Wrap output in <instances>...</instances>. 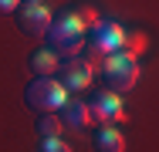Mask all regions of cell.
Wrapping results in <instances>:
<instances>
[{"instance_id": "cell-15", "label": "cell", "mask_w": 159, "mask_h": 152, "mask_svg": "<svg viewBox=\"0 0 159 152\" xmlns=\"http://www.w3.org/2000/svg\"><path fill=\"white\" fill-rule=\"evenodd\" d=\"M20 3H44V0H20Z\"/></svg>"}, {"instance_id": "cell-13", "label": "cell", "mask_w": 159, "mask_h": 152, "mask_svg": "<svg viewBox=\"0 0 159 152\" xmlns=\"http://www.w3.org/2000/svg\"><path fill=\"white\" fill-rule=\"evenodd\" d=\"M37 152H71V145L64 142L61 135H54V139H41L37 142Z\"/></svg>"}, {"instance_id": "cell-7", "label": "cell", "mask_w": 159, "mask_h": 152, "mask_svg": "<svg viewBox=\"0 0 159 152\" xmlns=\"http://www.w3.org/2000/svg\"><path fill=\"white\" fill-rule=\"evenodd\" d=\"M88 112H92V122H95V125H119V122L129 118L122 95H115V91H108V88L92 91V98H88Z\"/></svg>"}, {"instance_id": "cell-12", "label": "cell", "mask_w": 159, "mask_h": 152, "mask_svg": "<svg viewBox=\"0 0 159 152\" xmlns=\"http://www.w3.org/2000/svg\"><path fill=\"white\" fill-rule=\"evenodd\" d=\"M146 47H149V37H146L142 30H129L125 27V44H122V51H129L132 58H139Z\"/></svg>"}, {"instance_id": "cell-11", "label": "cell", "mask_w": 159, "mask_h": 152, "mask_svg": "<svg viewBox=\"0 0 159 152\" xmlns=\"http://www.w3.org/2000/svg\"><path fill=\"white\" fill-rule=\"evenodd\" d=\"M34 132H37L41 139H54V135H61L64 125H61V118H58V112H41L37 122H34Z\"/></svg>"}, {"instance_id": "cell-10", "label": "cell", "mask_w": 159, "mask_h": 152, "mask_svg": "<svg viewBox=\"0 0 159 152\" xmlns=\"http://www.w3.org/2000/svg\"><path fill=\"white\" fill-rule=\"evenodd\" d=\"M58 64H61V54L51 51L48 44H44V47H34L31 54H27V68H31V74H54Z\"/></svg>"}, {"instance_id": "cell-6", "label": "cell", "mask_w": 159, "mask_h": 152, "mask_svg": "<svg viewBox=\"0 0 159 152\" xmlns=\"http://www.w3.org/2000/svg\"><path fill=\"white\" fill-rule=\"evenodd\" d=\"M54 78L64 85L68 95H81V91H88L92 85H95V68L81 58V54H75V58H61Z\"/></svg>"}, {"instance_id": "cell-1", "label": "cell", "mask_w": 159, "mask_h": 152, "mask_svg": "<svg viewBox=\"0 0 159 152\" xmlns=\"http://www.w3.org/2000/svg\"><path fill=\"white\" fill-rule=\"evenodd\" d=\"M98 20V10L92 3H75V7H64L61 14H54L51 27H48V47L58 51L61 58H75L81 54L85 47V37H88V27Z\"/></svg>"}, {"instance_id": "cell-4", "label": "cell", "mask_w": 159, "mask_h": 152, "mask_svg": "<svg viewBox=\"0 0 159 152\" xmlns=\"http://www.w3.org/2000/svg\"><path fill=\"white\" fill-rule=\"evenodd\" d=\"M68 98L71 95L64 91V85L54 74H34L31 81H27V88H24V105L34 108L37 115L41 112H58Z\"/></svg>"}, {"instance_id": "cell-2", "label": "cell", "mask_w": 159, "mask_h": 152, "mask_svg": "<svg viewBox=\"0 0 159 152\" xmlns=\"http://www.w3.org/2000/svg\"><path fill=\"white\" fill-rule=\"evenodd\" d=\"M122 44H125V27H122L119 20H102V17H98L95 24L88 27L85 47H81V58L98 71V64L105 61V54L122 51Z\"/></svg>"}, {"instance_id": "cell-14", "label": "cell", "mask_w": 159, "mask_h": 152, "mask_svg": "<svg viewBox=\"0 0 159 152\" xmlns=\"http://www.w3.org/2000/svg\"><path fill=\"white\" fill-rule=\"evenodd\" d=\"M20 0H0V14H14Z\"/></svg>"}, {"instance_id": "cell-5", "label": "cell", "mask_w": 159, "mask_h": 152, "mask_svg": "<svg viewBox=\"0 0 159 152\" xmlns=\"http://www.w3.org/2000/svg\"><path fill=\"white\" fill-rule=\"evenodd\" d=\"M51 20H54V14H51L48 3H17V10H14V24H17V30H20L24 37H31V41L48 37Z\"/></svg>"}, {"instance_id": "cell-3", "label": "cell", "mask_w": 159, "mask_h": 152, "mask_svg": "<svg viewBox=\"0 0 159 152\" xmlns=\"http://www.w3.org/2000/svg\"><path fill=\"white\" fill-rule=\"evenodd\" d=\"M95 74L105 78V88L115 91V95H125L139 85V78H142V68H139V58H132L129 51H112V54H105V61L98 64Z\"/></svg>"}, {"instance_id": "cell-8", "label": "cell", "mask_w": 159, "mask_h": 152, "mask_svg": "<svg viewBox=\"0 0 159 152\" xmlns=\"http://www.w3.org/2000/svg\"><path fill=\"white\" fill-rule=\"evenodd\" d=\"M58 118H61V125H64V128H71V132H85V128L92 125L88 101H81V98H68L61 108H58Z\"/></svg>"}, {"instance_id": "cell-9", "label": "cell", "mask_w": 159, "mask_h": 152, "mask_svg": "<svg viewBox=\"0 0 159 152\" xmlns=\"http://www.w3.org/2000/svg\"><path fill=\"white\" fill-rule=\"evenodd\" d=\"M92 149L95 152H125V135L115 125H98L92 132Z\"/></svg>"}]
</instances>
